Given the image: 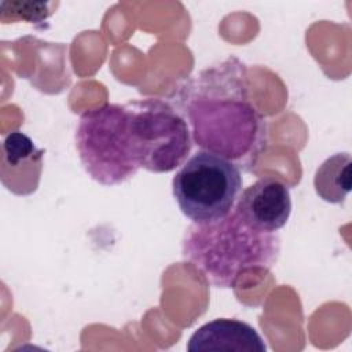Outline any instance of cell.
<instances>
[{"instance_id":"cell-2","label":"cell","mask_w":352,"mask_h":352,"mask_svg":"<svg viewBox=\"0 0 352 352\" xmlns=\"http://www.w3.org/2000/svg\"><path fill=\"white\" fill-rule=\"evenodd\" d=\"M182 253L210 285L234 289L243 276L265 274L275 265L280 238L250 227L232 208L219 220L192 223L184 232Z\"/></svg>"},{"instance_id":"cell-6","label":"cell","mask_w":352,"mask_h":352,"mask_svg":"<svg viewBox=\"0 0 352 352\" xmlns=\"http://www.w3.org/2000/svg\"><path fill=\"white\" fill-rule=\"evenodd\" d=\"M234 209L250 227L276 232L286 226L292 213L289 186L275 177L260 179L239 194Z\"/></svg>"},{"instance_id":"cell-10","label":"cell","mask_w":352,"mask_h":352,"mask_svg":"<svg viewBox=\"0 0 352 352\" xmlns=\"http://www.w3.org/2000/svg\"><path fill=\"white\" fill-rule=\"evenodd\" d=\"M54 4L47 1H1V22L26 21L29 23L44 22L54 11Z\"/></svg>"},{"instance_id":"cell-1","label":"cell","mask_w":352,"mask_h":352,"mask_svg":"<svg viewBox=\"0 0 352 352\" xmlns=\"http://www.w3.org/2000/svg\"><path fill=\"white\" fill-rule=\"evenodd\" d=\"M192 142L249 170L267 144L265 120L253 106L246 67L235 56L191 77L180 95Z\"/></svg>"},{"instance_id":"cell-9","label":"cell","mask_w":352,"mask_h":352,"mask_svg":"<svg viewBox=\"0 0 352 352\" xmlns=\"http://www.w3.org/2000/svg\"><path fill=\"white\" fill-rule=\"evenodd\" d=\"M352 158L348 151L326 158L315 172L314 187L319 198L329 204H341L351 191Z\"/></svg>"},{"instance_id":"cell-3","label":"cell","mask_w":352,"mask_h":352,"mask_svg":"<svg viewBox=\"0 0 352 352\" xmlns=\"http://www.w3.org/2000/svg\"><path fill=\"white\" fill-rule=\"evenodd\" d=\"M76 148L85 172L103 186L122 184L140 168L131 146L126 104L106 103L84 111Z\"/></svg>"},{"instance_id":"cell-5","label":"cell","mask_w":352,"mask_h":352,"mask_svg":"<svg viewBox=\"0 0 352 352\" xmlns=\"http://www.w3.org/2000/svg\"><path fill=\"white\" fill-rule=\"evenodd\" d=\"M241 169L231 161L199 150L176 172L172 192L182 213L194 224L227 216L241 194Z\"/></svg>"},{"instance_id":"cell-4","label":"cell","mask_w":352,"mask_h":352,"mask_svg":"<svg viewBox=\"0 0 352 352\" xmlns=\"http://www.w3.org/2000/svg\"><path fill=\"white\" fill-rule=\"evenodd\" d=\"M128 131L140 168L166 173L187 161L192 147L186 118L166 100L146 98L126 103Z\"/></svg>"},{"instance_id":"cell-8","label":"cell","mask_w":352,"mask_h":352,"mask_svg":"<svg viewBox=\"0 0 352 352\" xmlns=\"http://www.w3.org/2000/svg\"><path fill=\"white\" fill-rule=\"evenodd\" d=\"M190 352H265L267 345L257 330L246 322L217 318L198 327L187 342Z\"/></svg>"},{"instance_id":"cell-7","label":"cell","mask_w":352,"mask_h":352,"mask_svg":"<svg viewBox=\"0 0 352 352\" xmlns=\"http://www.w3.org/2000/svg\"><path fill=\"white\" fill-rule=\"evenodd\" d=\"M44 150L21 131H12L1 143V183L16 195H29L38 187Z\"/></svg>"}]
</instances>
